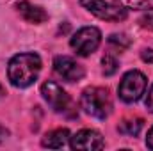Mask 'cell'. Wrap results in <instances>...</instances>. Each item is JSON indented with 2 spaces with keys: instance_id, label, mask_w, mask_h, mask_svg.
I'll list each match as a JSON object with an SVG mask.
<instances>
[{
  "instance_id": "cell-5",
  "label": "cell",
  "mask_w": 153,
  "mask_h": 151,
  "mask_svg": "<svg viewBox=\"0 0 153 151\" xmlns=\"http://www.w3.org/2000/svg\"><path fill=\"white\" fill-rule=\"evenodd\" d=\"M41 94L46 100V103L59 114H68L73 109V101L70 98V94L55 82L48 80L41 85Z\"/></svg>"
},
{
  "instance_id": "cell-2",
  "label": "cell",
  "mask_w": 153,
  "mask_h": 151,
  "mask_svg": "<svg viewBox=\"0 0 153 151\" xmlns=\"http://www.w3.org/2000/svg\"><path fill=\"white\" fill-rule=\"evenodd\" d=\"M80 105L84 112L96 117V119H105L112 112V100L107 89L103 87H87L84 89L80 96Z\"/></svg>"
},
{
  "instance_id": "cell-12",
  "label": "cell",
  "mask_w": 153,
  "mask_h": 151,
  "mask_svg": "<svg viewBox=\"0 0 153 151\" xmlns=\"http://www.w3.org/2000/svg\"><path fill=\"white\" fill-rule=\"evenodd\" d=\"M116 4L123 9L134 11H153V0H116Z\"/></svg>"
},
{
  "instance_id": "cell-16",
  "label": "cell",
  "mask_w": 153,
  "mask_h": 151,
  "mask_svg": "<svg viewBox=\"0 0 153 151\" xmlns=\"http://www.w3.org/2000/svg\"><path fill=\"white\" fill-rule=\"evenodd\" d=\"M146 109L150 112H153V85H152V89L148 91V96H146Z\"/></svg>"
},
{
  "instance_id": "cell-7",
  "label": "cell",
  "mask_w": 153,
  "mask_h": 151,
  "mask_svg": "<svg viewBox=\"0 0 153 151\" xmlns=\"http://www.w3.org/2000/svg\"><path fill=\"white\" fill-rule=\"evenodd\" d=\"M53 71L66 82H78L84 78V68L76 62L73 57L68 55H57L53 59Z\"/></svg>"
},
{
  "instance_id": "cell-4",
  "label": "cell",
  "mask_w": 153,
  "mask_h": 151,
  "mask_svg": "<svg viewBox=\"0 0 153 151\" xmlns=\"http://www.w3.org/2000/svg\"><path fill=\"white\" fill-rule=\"evenodd\" d=\"M100 43H102V32L96 27H82V29H78L73 34L71 41H70L71 48L80 57H87L93 52H96Z\"/></svg>"
},
{
  "instance_id": "cell-17",
  "label": "cell",
  "mask_w": 153,
  "mask_h": 151,
  "mask_svg": "<svg viewBox=\"0 0 153 151\" xmlns=\"http://www.w3.org/2000/svg\"><path fill=\"white\" fill-rule=\"evenodd\" d=\"M143 61L153 62V50H150V48H144V50H143Z\"/></svg>"
},
{
  "instance_id": "cell-3",
  "label": "cell",
  "mask_w": 153,
  "mask_h": 151,
  "mask_svg": "<svg viewBox=\"0 0 153 151\" xmlns=\"http://www.w3.org/2000/svg\"><path fill=\"white\" fill-rule=\"evenodd\" d=\"M146 85H148L146 76L137 70H132V71L123 75L121 82H119V87H117V94L125 103H134V101L143 98Z\"/></svg>"
},
{
  "instance_id": "cell-10",
  "label": "cell",
  "mask_w": 153,
  "mask_h": 151,
  "mask_svg": "<svg viewBox=\"0 0 153 151\" xmlns=\"http://www.w3.org/2000/svg\"><path fill=\"white\" fill-rule=\"evenodd\" d=\"M70 139L71 137H70V132L66 128H57V130L48 132L43 137L41 144L45 148H50V150H62V148H66L70 144Z\"/></svg>"
},
{
  "instance_id": "cell-19",
  "label": "cell",
  "mask_w": 153,
  "mask_h": 151,
  "mask_svg": "<svg viewBox=\"0 0 153 151\" xmlns=\"http://www.w3.org/2000/svg\"><path fill=\"white\" fill-rule=\"evenodd\" d=\"M7 135H9V132H7V130H5V128H4V126L0 124V142H2V141H4V139L7 137Z\"/></svg>"
},
{
  "instance_id": "cell-11",
  "label": "cell",
  "mask_w": 153,
  "mask_h": 151,
  "mask_svg": "<svg viewBox=\"0 0 153 151\" xmlns=\"http://www.w3.org/2000/svg\"><path fill=\"white\" fill-rule=\"evenodd\" d=\"M119 133L126 135V137H135L139 135V132L143 130V119L139 117H128V119H123L117 126Z\"/></svg>"
},
{
  "instance_id": "cell-6",
  "label": "cell",
  "mask_w": 153,
  "mask_h": 151,
  "mask_svg": "<svg viewBox=\"0 0 153 151\" xmlns=\"http://www.w3.org/2000/svg\"><path fill=\"white\" fill-rule=\"evenodd\" d=\"M80 4L96 18L105 21H123L126 18V9L109 4L105 0H80Z\"/></svg>"
},
{
  "instance_id": "cell-20",
  "label": "cell",
  "mask_w": 153,
  "mask_h": 151,
  "mask_svg": "<svg viewBox=\"0 0 153 151\" xmlns=\"http://www.w3.org/2000/svg\"><path fill=\"white\" fill-rule=\"evenodd\" d=\"M2 96H4V87L0 85V98H2Z\"/></svg>"
},
{
  "instance_id": "cell-13",
  "label": "cell",
  "mask_w": 153,
  "mask_h": 151,
  "mask_svg": "<svg viewBox=\"0 0 153 151\" xmlns=\"http://www.w3.org/2000/svg\"><path fill=\"white\" fill-rule=\"evenodd\" d=\"M102 64H103V75L111 76V75H114L116 71H117V59H116L114 55H111V53L103 55Z\"/></svg>"
},
{
  "instance_id": "cell-1",
  "label": "cell",
  "mask_w": 153,
  "mask_h": 151,
  "mask_svg": "<svg viewBox=\"0 0 153 151\" xmlns=\"http://www.w3.org/2000/svg\"><path fill=\"white\" fill-rule=\"evenodd\" d=\"M39 71H41V57L34 52H23L14 55L7 66L9 82L20 89L32 85L38 80Z\"/></svg>"
},
{
  "instance_id": "cell-15",
  "label": "cell",
  "mask_w": 153,
  "mask_h": 151,
  "mask_svg": "<svg viewBox=\"0 0 153 151\" xmlns=\"http://www.w3.org/2000/svg\"><path fill=\"white\" fill-rule=\"evenodd\" d=\"M141 27L143 29H148V30H153V11H148L141 20H139Z\"/></svg>"
},
{
  "instance_id": "cell-14",
  "label": "cell",
  "mask_w": 153,
  "mask_h": 151,
  "mask_svg": "<svg viewBox=\"0 0 153 151\" xmlns=\"http://www.w3.org/2000/svg\"><path fill=\"white\" fill-rule=\"evenodd\" d=\"M109 44L116 46L121 52V50H125V48L130 46V39L126 38L125 34H112V36H109Z\"/></svg>"
},
{
  "instance_id": "cell-9",
  "label": "cell",
  "mask_w": 153,
  "mask_h": 151,
  "mask_svg": "<svg viewBox=\"0 0 153 151\" xmlns=\"http://www.w3.org/2000/svg\"><path fill=\"white\" fill-rule=\"evenodd\" d=\"M16 11L20 13V16L29 21V23H34V25H39V23H45L48 20V13L39 7V5H34L27 0H20L16 2Z\"/></svg>"
},
{
  "instance_id": "cell-18",
  "label": "cell",
  "mask_w": 153,
  "mask_h": 151,
  "mask_svg": "<svg viewBox=\"0 0 153 151\" xmlns=\"http://www.w3.org/2000/svg\"><path fill=\"white\" fill-rule=\"evenodd\" d=\"M146 146L153 150V126L150 128V132H148V137H146Z\"/></svg>"
},
{
  "instance_id": "cell-8",
  "label": "cell",
  "mask_w": 153,
  "mask_h": 151,
  "mask_svg": "<svg viewBox=\"0 0 153 151\" xmlns=\"http://www.w3.org/2000/svg\"><path fill=\"white\" fill-rule=\"evenodd\" d=\"M70 146L73 150H102L105 146L103 137L96 132V130H80L70 139Z\"/></svg>"
}]
</instances>
